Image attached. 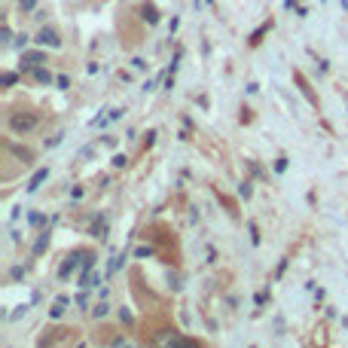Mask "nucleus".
Masks as SVG:
<instances>
[{"label": "nucleus", "instance_id": "6ab92c4d", "mask_svg": "<svg viewBox=\"0 0 348 348\" xmlns=\"http://www.w3.org/2000/svg\"><path fill=\"white\" fill-rule=\"evenodd\" d=\"M61 144V135H55V137H49V141H46V147H58Z\"/></svg>", "mask_w": 348, "mask_h": 348}, {"label": "nucleus", "instance_id": "6e6552de", "mask_svg": "<svg viewBox=\"0 0 348 348\" xmlns=\"http://www.w3.org/2000/svg\"><path fill=\"white\" fill-rule=\"evenodd\" d=\"M46 245H49V232H43V235L37 238V245H34V257H40V253L46 251Z\"/></svg>", "mask_w": 348, "mask_h": 348}, {"label": "nucleus", "instance_id": "4468645a", "mask_svg": "<svg viewBox=\"0 0 348 348\" xmlns=\"http://www.w3.org/2000/svg\"><path fill=\"white\" fill-rule=\"evenodd\" d=\"M135 257H141V260H144V257H153V248H137Z\"/></svg>", "mask_w": 348, "mask_h": 348}, {"label": "nucleus", "instance_id": "dca6fc26", "mask_svg": "<svg viewBox=\"0 0 348 348\" xmlns=\"http://www.w3.org/2000/svg\"><path fill=\"white\" fill-rule=\"evenodd\" d=\"M132 67H135V71H147V64H144V58H135V61H132Z\"/></svg>", "mask_w": 348, "mask_h": 348}, {"label": "nucleus", "instance_id": "f257e3e1", "mask_svg": "<svg viewBox=\"0 0 348 348\" xmlns=\"http://www.w3.org/2000/svg\"><path fill=\"white\" fill-rule=\"evenodd\" d=\"M34 125H37V116H34L31 110H19V113H13V116H9V129H13L16 135H25V132H31Z\"/></svg>", "mask_w": 348, "mask_h": 348}, {"label": "nucleus", "instance_id": "f3484780", "mask_svg": "<svg viewBox=\"0 0 348 348\" xmlns=\"http://www.w3.org/2000/svg\"><path fill=\"white\" fill-rule=\"evenodd\" d=\"M238 193L245 195V199H251V183H241V187H238Z\"/></svg>", "mask_w": 348, "mask_h": 348}, {"label": "nucleus", "instance_id": "1a4fd4ad", "mask_svg": "<svg viewBox=\"0 0 348 348\" xmlns=\"http://www.w3.org/2000/svg\"><path fill=\"white\" fill-rule=\"evenodd\" d=\"M269 28H272V21H266L263 28H257V31H253V34H251V46H257V43H260V37H263V34L269 31Z\"/></svg>", "mask_w": 348, "mask_h": 348}, {"label": "nucleus", "instance_id": "9d476101", "mask_svg": "<svg viewBox=\"0 0 348 348\" xmlns=\"http://www.w3.org/2000/svg\"><path fill=\"white\" fill-rule=\"evenodd\" d=\"M34 77H37L40 83H52V74L46 71V67H34Z\"/></svg>", "mask_w": 348, "mask_h": 348}, {"label": "nucleus", "instance_id": "a211bd4d", "mask_svg": "<svg viewBox=\"0 0 348 348\" xmlns=\"http://www.w3.org/2000/svg\"><path fill=\"white\" fill-rule=\"evenodd\" d=\"M0 37H3V43H9V37H13V31H9V25H3V31H0Z\"/></svg>", "mask_w": 348, "mask_h": 348}, {"label": "nucleus", "instance_id": "f03ea898", "mask_svg": "<svg viewBox=\"0 0 348 348\" xmlns=\"http://www.w3.org/2000/svg\"><path fill=\"white\" fill-rule=\"evenodd\" d=\"M37 43H40V46H49V49H58V46H61V40H58V34H55L52 28H43V31L37 34Z\"/></svg>", "mask_w": 348, "mask_h": 348}, {"label": "nucleus", "instance_id": "9b49d317", "mask_svg": "<svg viewBox=\"0 0 348 348\" xmlns=\"http://www.w3.org/2000/svg\"><path fill=\"white\" fill-rule=\"evenodd\" d=\"M110 165H113V168H125V165H129V159H125L122 153H116V156H113V162H110Z\"/></svg>", "mask_w": 348, "mask_h": 348}, {"label": "nucleus", "instance_id": "0eeeda50", "mask_svg": "<svg viewBox=\"0 0 348 348\" xmlns=\"http://www.w3.org/2000/svg\"><path fill=\"white\" fill-rule=\"evenodd\" d=\"M77 257H79V253H71V257H67V263L61 266V272H58V275H61V278H67V275H71V272L77 269Z\"/></svg>", "mask_w": 348, "mask_h": 348}, {"label": "nucleus", "instance_id": "20e7f679", "mask_svg": "<svg viewBox=\"0 0 348 348\" xmlns=\"http://www.w3.org/2000/svg\"><path fill=\"white\" fill-rule=\"evenodd\" d=\"M43 58H46L43 52H21V71H31V67L40 64Z\"/></svg>", "mask_w": 348, "mask_h": 348}, {"label": "nucleus", "instance_id": "423d86ee", "mask_svg": "<svg viewBox=\"0 0 348 348\" xmlns=\"http://www.w3.org/2000/svg\"><path fill=\"white\" fill-rule=\"evenodd\" d=\"M141 13H144V19H147V25H159V13H156V6H153V3H147Z\"/></svg>", "mask_w": 348, "mask_h": 348}, {"label": "nucleus", "instance_id": "f8f14e48", "mask_svg": "<svg viewBox=\"0 0 348 348\" xmlns=\"http://www.w3.org/2000/svg\"><path fill=\"white\" fill-rule=\"evenodd\" d=\"M248 229H251V241H253V245H260V229H257V223H248Z\"/></svg>", "mask_w": 348, "mask_h": 348}, {"label": "nucleus", "instance_id": "7ed1b4c3", "mask_svg": "<svg viewBox=\"0 0 348 348\" xmlns=\"http://www.w3.org/2000/svg\"><path fill=\"white\" fill-rule=\"evenodd\" d=\"M49 177V168H40V171H34V177L28 180V187H25V193H37L40 187H43V180Z\"/></svg>", "mask_w": 348, "mask_h": 348}, {"label": "nucleus", "instance_id": "2eb2a0df", "mask_svg": "<svg viewBox=\"0 0 348 348\" xmlns=\"http://www.w3.org/2000/svg\"><path fill=\"white\" fill-rule=\"evenodd\" d=\"M34 6H37V0H21V9H25V13H31Z\"/></svg>", "mask_w": 348, "mask_h": 348}, {"label": "nucleus", "instance_id": "4be33fe9", "mask_svg": "<svg viewBox=\"0 0 348 348\" xmlns=\"http://www.w3.org/2000/svg\"><path fill=\"white\" fill-rule=\"evenodd\" d=\"M9 275H13V278H16V281H19V278H21V275H25V269H21V266H16V269H13V272H9Z\"/></svg>", "mask_w": 348, "mask_h": 348}, {"label": "nucleus", "instance_id": "412c9836", "mask_svg": "<svg viewBox=\"0 0 348 348\" xmlns=\"http://www.w3.org/2000/svg\"><path fill=\"white\" fill-rule=\"evenodd\" d=\"M16 83V74H3V86H13Z\"/></svg>", "mask_w": 348, "mask_h": 348}, {"label": "nucleus", "instance_id": "39448f33", "mask_svg": "<svg viewBox=\"0 0 348 348\" xmlns=\"http://www.w3.org/2000/svg\"><path fill=\"white\" fill-rule=\"evenodd\" d=\"M92 235H95V238H107V217H98L95 220V223H92Z\"/></svg>", "mask_w": 348, "mask_h": 348}, {"label": "nucleus", "instance_id": "aec40b11", "mask_svg": "<svg viewBox=\"0 0 348 348\" xmlns=\"http://www.w3.org/2000/svg\"><path fill=\"white\" fill-rule=\"evenodd\" d=\"M284 168H287V159H278V162H275V171H278V174H281Z\"/></svg>", "mask_w": 348, "mask_h": 348}, {"label": "nucleus", "instance_id": "ddd939ff", "mask_svg": "<svg viewBox=\"0 0 348 348\" xmlns=\"http://www.w3.org/2000/svg\"><path fill=\"white\" fill-rule=\"evenodd\" d=\"M92 315H95V318H104V315H107V306H104V303H98L95 309H92Z\"/></svg>", "mask_w": 348, "mask_h": 348}]
</instances>
